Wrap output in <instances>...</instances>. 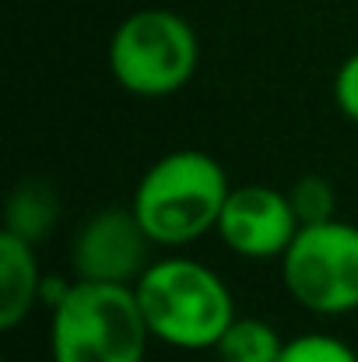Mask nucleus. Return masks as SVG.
Returning <instances> with one entry per match:
<instances>
[{
  "label": "nucleus",
  "instance_id": "nucleus-5",
  "mask_svg": "<svg viewBox=\"0 0 358 362\" xmlns=\"http://www.w3.org/2000/svg\"><path fill=\"white\" fill-rule=\"evenodd\" d=\"M281 278L292 299L313 313L358 310V229L338 218L299 226L281 253Z\"/></svg>",
  "mask_w": 358,
  "mask_h": 362
},
{
  "label": "nucleus",
  "instance_id": "nucleus-12",
  "mask_svg": "<svg viewBox=\"0 0 358 362\" xmlns=\"http://www.w3.org/2000/svg\"><path fill=\"white\" fill-rule=\"evenodd\" d=\"M278 362H358V356L341 338H330V334H302V338L285 341Z\"/></svg>",
  "mask_w": 358,
  "mask_h": 362
},
{
  "label": "nucleus",
  "instance_id": "nucleus-9",
  "mask_svg": "<svg viewBox=\"0 0 358 362\" xmlns=\"http://www.w3.org/2000/svg\"><path fill=\"white\" fill-rule=\"evenodd\" d=\"M56 215H60V204H56V194L42 183H21L11 197H7V233L21 236L25 243H42L53 226H56Z\"/></svg>",
  "mask_w": 358,
  "mask_h": 362
},
{
  "label": "nucleus",
  "instance_id": "nucleus-11",
  "mask_svg": "<svg viewBox=\"0 0 358 362\" xmlns=\"http://www.w3.org/2000/svg\"><path fill=\"white\" fill-rule=\"evenodd\" d=\"M295 215H299V226H313V222H327L334 218V208H338V197H334V187L323 180V176H302L292 194H288Z\"/></svg>",
  "mask_w": 358,
  "mask_h": 362
},
{
  "label": "nucleus",
  "instance_id": "nucleus-14",
  "mask_svg": "<svg viewBox=\"0 0 358 362\" xmlns=\"http://www.w3.org/2000/svg\"><path fill=\"white\" fill-rule=\"evenodd\" d=\"M67 292H71V285H64V281H53V278H42V285H39V299H42L49 310H53V306H56V303H60Z\"/></svg>",
  "mask_w": 358,
  "mask_h": 362
},
{
  "label": "nucleus",
  "instance_id": "nucleus-10",
  "mask_svg": "<svg viewBox=\"0 0 358 362\" xmlns=\"http://www.w3.org/2000/svg\"><path fill=\"white\" fill-rule=\"evenodd\" d=\"M285 341L267 320H232L229 331L218 338V362H278Z\"/></svg>",
  "mask_w": 358,
  "mask_h": 362
},
{
  "label": "nucleus",
  "instance_id": "nucleus-4",
  "mask_svg": "<svg viewBox=\"0 0 358 362\" xmlns=\"http://www.w3.org/2000/svg\"><path fill=\"white\" fill-rule=\"evenodd\" d=\"M197 35L186 18L148 7L119 21L109 39V71L130 95L162 99L179 92L197 71Z\"/></svg>",
  "mask_w": 358,
  "mask_h": 362
},
{
  "label": "nucleus",
  "instance_id": "nucleus-6",
  "mask_svg": "<svg viewBox=\"0 0 358 362\" xmlns=\"http://www.w3.org/2000/svg\"><path fill=\"white\" fill-rule=\"evenodd\" d=\"M148 243L141 218L123 208H106L92 215L71 243V267L81 281H117L130 285L148 267Z\"/></svg>",
  "mask_w": 358,
  "mask_h": 362
},
{
  "label": "nucleus",
  "instance_id": "nucleus-1",
  "mask_svg": "<svg viewBox=\"0 0 358 362\" xmlns=\"http://www.w3.org/2000/svg\"><path fill=\"white\" fill-rule=\"evenodd\" d=\"M229 201V176L208 151H169L162 155L133 190V215L151 243L179 246L208 229H218Z\"/></svg>",
  "mask_w": 358,
  "mask_h": 362
},
{
  "label": "nucleus",
  "instance_id": "nucleus-7",
  "mask_svg": "<svg viewBox=\"0 0 358 362\" xmlns=\"http://www.w3.org/2000/svg\"><path fill=\"white\" fill-rule=\"evenodd\" d=\"M218 233L225 246L242 257H256V260L281 257L299 233V215L288 194L263 183H249L229 190V201L218 218Z\"/></svg>",
  "mask_w": 358,
  "mask_h": 362
},
{
  "label": "nucleus",
  "instance_id": "nucleus-13",
  "mask_svg": "<svg viewBox=\"0 0 358 362\" xmlns=\"http://www.w3.org/2000/svg\"><path fill=\"white\" fill-rule=\"evenodd\" d=\"M334 99L341 106V113L348 120L358 123V53H352L341 71H338V81H334Z\"/></svg>",
  "mask_w": 358,
  "mask_h": 362
},
{
  "label": "nucleus",
  "instance_id": "nucleus-3",
  "mask_svg": "<svg viewBox=\"0 0 358 362\" xmlns=\"http://www.w3.org/2000/svg\"><path fill=\"white\" fill-rule=\"evenodd\" d=\"M148 320L137 292L117 281H74L53 306V362H144Z\"/></svg>",
  "mask_w": 358,
  "mask_h": 362
},
{
  "label": "nucleus",
  "instance_id": "nucleus-8",
  "mask_svg": "<svg viewBox=\"0 0 358 362\" xmlns=\"http://www.w3.org/2000/svg\"><path fill=\"white\" fill-rule=\"evenodd\" d=\"M39 264L32 253V243H25L14 233H0V327H18L28 310L39 303Z\"/></svg>",
  "mask_w": 358,
  "mask_h": 362
},
{
  "label": "nucleus",
  "instance_id": "nucleus-2",
  "mask_svg": "<svg viewBox=\"0 0 358 362\" xmlns=\"http://www.w3.org/2000/svg\"><path fill=\"white\" fill-rule=\"evenodd\" d=\"M133 292L151 338L176 349H215L236 320L225 281L211 267L186 257H169L144 267Z\"/></svg>",
  "mask_w": 358,
  "mask_h": 362
}]
</instances>
